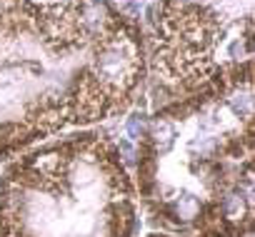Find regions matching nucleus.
<instances>
[{
    "instance_id": "3",
    "label": "nucleus",
    "mask_w": 255,
    "mask_h": 237,
    "mask_svg": "<svg viewBox=\"0 0 255 237\" xmlns=\"http://www.w3.org/2000/svg\"><path fill=\"white\" fill-rule=\"evenodd\" d=\"M250 0H160L153 10V105L253 82Z\"/></svg>"
},
{
    "instance_id": "2",
    "label": "nucleus",
    "mask_w": 255,
    "mask_h": 237,
    "mask_svg": "<svg viewBox=\"0 0 255 237\" xmlns=\"http://www.w3.org/2000/svg\"><path fill=\"white\" fill-rule=\"evenodd\" d=\"M133 185L118 145L103 135H70L0 177L3 237H133Z\"/></svg>"
},
{
    "instance_id": "4",
    "label": "nucleus",
    "mask_w": 255,
    "mask_h": 237,
    "mask_svg": "<svg viewBox=\"0 0 255 237\" xmlns=\"http://www.w3.org/2000/svg\"><path fill=\"white\" fill-rule=\"evenodd\" d=\"M145 130V115H133V117H128V135H130L133 140H140Z\"/></svg>"
},
{
    "instance_id": "1",
    "label": "nucleus",
    "mask_w": 255,
    "mask_h": 237,
    "mask_svg": "<svg viewBox=\"0 0 255 237\" xmlns=\"http://www.w3.org/2000/svg\"><path fill=\"white\" fill-rule=\"evenodd\" d=\"M145 70L140 25L108 0H0V158L123 115Z\"/></svg>"
},
{
    "instance_id": "5",
    "label": "nucleus",
    "mask_w": 255,
    "mask_h": 237,
    "mask_svg": "<svg viewBox=\"0 0 255 237\" xmlns=\"http://www.w3.org/2000/svg\"><path fill=\"white\" fill-rule=\"evenodd\" d=\"M150 237H168V235H150Z\"/></svg>"
}]
</instances>
